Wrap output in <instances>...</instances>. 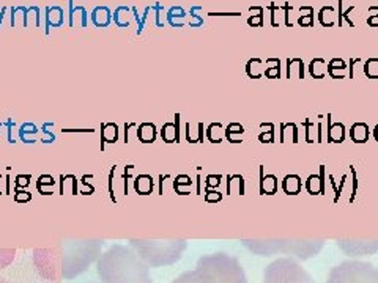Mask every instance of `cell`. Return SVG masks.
<instances>
[{
  "mask_svg": "<svg viewBox=\"0 0 378 283\" xmlns=\"http://www.w3.org/2000/svg\"><path fill=\"white\" fill-rule=\"evenodd\" d=\"M270 10H271V25H273V27H279V21H277V11H279V7H277L274 2H271Z\"/></svg>",
  "mask_w": 378,
  "mask_h": 283,
  "instance_id": "74e56055",
  "label": "cell"
},
{
  "mask_svg": "<svg viewBox=\"0 0 378 283\" xmlns=\"http://www.w3.org/2000/svg\"><path fill=\"white\" fill-rule=\"evenodd\" d=\"M326 61L323 58H314L309 63V73L314 79H323L326 77L328 71H326Z\"/></svg>",
  "mask_w": 378,
  "mask_h": 283,
  "instance_id": "ffe728a7",
  "label": "cell"
},
{
  "mask_svg": "<svg viewBox=\"0 0 378 283\" xmlns=\"http://www.w3.org/2000/svg\"><path fill=\"white\" fill-rule=\"evenodd\" d=\"M161 137L164 142L173 143L178 142V123H166L161 129Z\"/></svg>",
  "mask_w": 378,
  "mask_h": 283,
  "instance_id": "d4e9b609",
  "label": "cell"
},
{
  "mask_svg": "<svg viewBox=\"0 0 378 283\" xmlns=\"http://www.w3.org/2000/svg\"><path fill=\"white\" fill-rule=\"evenodd\" d=\"M63 25V10L60 7H47L46 8V33H49L51 27Z\"/></svg>",
  "mask_w": 378,
  "mask_h": 283,
  "instance_id": "30bf717a",
  "label": "cell"
},
{
  "mask_svg": "<svg viewBox=\"0 0 378 283\" xmlns=\"http://www.w3.org/2000/svg\"><path fill=\"white\" fill-rule=\"evenodd\" d=\"M261 134L258 136V140L261 143H271L274 142V124L273 123H267V124H261Z\"/></svg>",
  "mask_w": 378,
  "mask_h": 283,
  "instance_id": "836d02e7",
  "label": "cell"
},
{
  "mask_svg": "<svg viewBox=\"0 0 378 283\" xmlns=\"http://www.w3.org/2000/svg\"><path fill=\"white\" fill-rule=\"evenodd\" d=\"M287 79H304V61L298 57L287 60Z\"/></svg>",
  "mask_w": 378,
  "mask_h": 283,
  "instance_id": "8fae6325",
  "label": "cell"
},
{
  "mask_svg": "<svg viewBox=\"0 0 378 283\" xmlns=\"http://www.w3.org/2000/svg\"><path fill=\"white\" fill-rule=\"evenodd\" d=\"M281 142L282 143H297L298 142V128L295 123H282L281 124Z\"/></svg>",
  "mask_w": 378,
  "mask_h": 283,
  "instance_id": "2e32d148",
  "label": "cell"
},
{
  "mask_svg": "<svg viewBox=\"0 0 378 283\" xmlns=\"http://www.w3.org/2000/svg\"><path fill=\"white\" fill-rule=\"evenodd\" d=\"M363 73L369 79H378V58H369L363 66Z\"/></svg>",
  "mask_w": 378,
  "mask_h": 283,
  "instance_id": "d6a6232c",
  "label": "cell"
},
{
  "mask_svg": "<svg viewBox=\"0 0 378 283\" xmlns=\"http://www.w3.org/2000/svg\"><path fill=\"white\" fill-rule=\"evenodd\" d=\"M207 136H208L210 142H213V143H221L222 139L225 137V129L222 128L221 123H213V124H210V128L207 129Z\"/></svg>",
  "mask_w": 378,
  "mask_h": 283,
  "instance_id": "83f0119b",
  "label": "cell"
},
{
  "mask_svg": "<svg viewBox=\"0 0 378 283\" xmlns=\"http://www.w3.org/2000/svg\"><path fill=\"white\" fill-rule=\"evenodd\" d=\"M366 22L370 27H378V7H370L369 8V16H367Z\"/></svg>",
  "mask_w": 378,
  "mask_h": 283,
  "instance_id": "8d00e7d4",
  "label": "cell"
},
{
  "mask_svg": "<svg viewBox=\"0 0 378 283\" xmlns=\"http://www.w3.org/2000/svg\"><path fill=\"white\" fill-rule=\"evenodd\" d=\"M195 269L202 272L210 283H248L240 261L224 252L200 257Z\"/></svg>",
  "mask_w": 378,
  "mask_h": 283,
  "instance_id": "277c9868",
  "label": "cell"
},
{
  "mask_svg": "<svg viewBox=\"0 0 378 283\" xmlns=\"http://www.w3.org/2000/svg\"><path fill=\"white\" fill-rule=\"evenodd\" d=\"M301 184H303V181H301V176L298 175H287L282 181V187L285 194L288 195H297L301 191Z\"/></svg>",
  "mask_w": 378,
  "mask_h": 283,
  "instance_id": "9a60e30c",
  "label": "cell"
},
{
  "mask_svg": "<svg viewBox=\"0 0 378 283\" xmlns=\"http://www.w3.org/2000/svg\"><path fill=\"white\" fill-rule=\"evenodd\" d=\"M101 239H65L52 247L34 250L37 272L46 280L74 278L100 258Z\"/></svg>",
  "mask_w": 378,
  "mask_h": 283,
  "instance_id": "6da1fadb",
  "label": "cell"
},
{
  "mask_svg": "<svg viewBox=\"0 0 378 283\" xmlns=\"http://www.w3.org/2000/svg\"><path fill=\"white\" fill-rule=\"evenodd\" d=\"M90 19L98 28H104L112 22V13L107 7H96L90 14Z\"/></svg>",
  "mask_w": 378,
  "mask_h": 283,
  "instance_id": "9c48e42d",
  "label": "cell"
},
{
  "mask_svg": "<svg viewBox=\"0 0 378 283\" xmlns=\"http://www.w3.org/2000/svg\"><path fill=\"white\" fill-rule=\"evenodd\" d=\"M322 239H312V241H248L244 239L243 245L248 247L251 252L260 255V257H271L285 254L290 257H297L300 260H309L315 257L323 247Z\"/></svg>",
  "mask_w": 378,
  "mask_h": 283,
  "instance_id": "5b68a950",
  "label": "cell"
},
{
  "mask_svg": "<svg viewBox=\"0 0 378 283\" xmlns=\"http://www.w3.org/2000/svg\"><path fill=\"white\" fill-rule=\"evenodd\" d=\"M152 186H153L152 176H149V175H139L136 178V191L139 194H150Z\"/></svg>",
  "mask_w": 378,
  "mask_h": 283,
  "instance_id": "4dcf8cb0",
  "label": "cell"
},
{
  "mask_svg": "<svg viewBox=\"0 0 378 283\" xmlns=\"http://www.w3.org/2000/svg\"><path fill=\"white\" fill-rule=\"evenodd\" d=\"M306 189L309 194H322L323 191V169L320 175H309L306 181Z\"/></svg>",
  "mask_w": 378,
  "mask_h": 283,
  "instance_id": "603a6c76",
  "label": "cell"
},
{
  "mask_svg": "<svg viewBox=\"0 0 378 283\" xmlns=\"http://www.w3.org/2000/svg\"><path fill=\"white\" fill-rule=\"evenodd\" d=\"M339 247L342 250L352 255V257H363L369 255L378 250V241H347V239H340L337 241Z\"/></svg>",
  "mask_w": 378,
  "mask_h": 283,
  "instance_id": "ba28073f",
  "label": "cell"
},
{
  "mask_svg": "<svg viewBox=\"0 0 378 283\" xmlns=\"http://www.w3.org/2000/svg\"><path fill=\"white\" fill-rule=\"evenodd\" d=\"M345 139V128L342 123H331L328 126V140L334 142V143H340Z\"/></svg>",
  "mask_w": 378,
  "mask_h": 283,
  "instance_id": "cb8c5ba5",
  "label": "cell"
},
{
  "mask_svg": "<svg viewBox=\"0 0 378 283\" xmlns=\"http://www.w3.org/2000/svg\"><path fill=\"white\" fill-rule=\"evenodd\" d=\"M336 11L333 7H323L320 11H318V22L323 25V27H333L336 24Z\"/></svg>",
  "mask_w": 378,
  "mask_h": 283,
  "instance_id": "44dd1931",
  "label": "cell"
},
{
  "mask_svg": "<svg viewBox=\"0 0 378 283\" xmlns=\"http://www.w3.org/2000/svg\"><path fill=\"white\" fill-rule=\"evenodd\" d=\"M246 73L251 79H260L264 77L265 74V66H264V61L260 58H251L246 63Z\"/></svg>",
  "mask_w": 378,
  "mask_h": 283,
  "instance_id": "e0dca14e",
  "label": "cell"
},
{
  "mask_svg": "<svg viewBox=\"0 0 378 283\" xmlns=\"http://www.w3.org/2000/svg\"><path fill=\"white\" fill-rule=\"evenodd\" d=\"M0 283H7V281H5V278H4V277H0Z\"/></svg>",
  "mask_w": 378,
  "mask_h": 283,
  "instance_id": "7bdbcfd3",
  "label": "cell"
},
{
  "mask_svg": "<svg viewBox=\"0 0 378 283\" xmlns=\"http://www.w3.org/2000/svg\"><path fill=\"white\" fill-rule=\"evenodd\" d=\"M260 187L261 194H274L277 187V178L274 175H264L260 176Z\"/></svg>",
  "mask_w": 378,
  "mask_h": 283,
  "instance_id": "f1b7e54d",
  "label": "cell"
},
{
  "mask_svg": "<svg viewBox=\"0 0 378 283\" xmlns=\"http://www.w3.org/2000/svg\"><path fill=\"white\" fill-rule=\"evenodd\" d=\"M103 283H153L150 268L134 252L133 247L115 244L96 263Z\"/></svg>",
  "mask_w": 378,
  "mask_h": 283,
  "instance_id": "7a4b0ae2",
  "label": "cell"
},
{
  "mask_svg": "<svg viewBox=\"0 0 378 283\" xmlns=\"http://www.w3.org/2000/svg\"><path fill=\"white\" fill-rule=\"evenodd\" d=\"M137 137L143 143H152L156 139V128L153 123H142L137 129Z\"/></svg>",
  "mask_w": 378,
  "mask_h": 283,
  "instance_id": "ac0fdd59",
  "label": "cell"
},
{
  "mask_svg": "<svg viewBox=\"0 0 378 283\" xmlns=\"http://www.w3.org/2000/svg\"><path fill=\"white\" fill-rule=\"evenodd\" d=\"M281 60L279 58H268L267 61H265V77H268V79H279L281 77Z\"/></svg>",
  "mask_w": 378,
  "mask_h": 283,
  "instance_id": "7402d4cb",
  "label": "cell"
},
{
  "mask_svg": "<svg viewBox=\"0 0 378 283\" xmlns=\"http://www.w3.org/2000/svg\"><path fill=\"white\" fill-rule=\"evenodd\" d=\"M264 283H315V280L297 260L284 257L267 266Z\"/></svg>",
  "mask_w": 378,
  "mask_h": 283,
  "instance_id": "8992f818",
  "label": "cell"
},
{
  "mask_svg": "<svg viewBox=\"0 0 378 283\" xmlns=\"http://www.w3.org/2000/svg\"><path fill=\"white\" fill-rule=\"evenodd\" d=\"M207 179H208V181H207V182H208V186H211L213 182H215V186H216V184H219V179H221V176H219V175H216V176L210 175V176H208Z\"/></svg>",
  "mask_w": 378,
  "mask_h": 283,
  "instance_id": "ab89813d",
  "label": "cell"
},
{
  "mask_svg": "<svg viewBox=\"0 0 378 283\" xmlns=\"http://www.w3.org/2000/svg\"><path fill=\"white\" fill-rule=\"evenodd\" d=\"M129 247L143 260L149 268H161L177 263L186 250L188 242L185 239L152 241V239H129Z\"/></svg>",
  "mask_w": 378,
  "mask_h": 283,
  "instance_id": "3957f363",
  "label": "cell"
},
{
  "mask_svg": "<svg viewBox=\"0 0 378 283\" xmlns=\"http://www.w3.org/2000/svg\"><path fill=\"white\" fill-rule=\"evenodd\" d=\"M347 70H348V66L342 58H333L326 66L328 74H330L333 79H343L345 76H347Z\"/></svg>",
  "mask_w": 378,
  "mask_h": 283,
  "instance_id": "7c38bea8",
  "label": "cell"
},
{
  "mask_svg": "<svg viewBox=\"0 0 378 283\" xmlns=\"http://www.w3.org/2000/svg\"><path fill=\"white\" fill-rule=\"evenodd\" d=\"M300 27H312L314 25V8L312 7H301L300 8V16L297 19Z\"/></svg>",
  "mask_w": 378,
  "mask_h": 283,
  "instance_id": "4316f807",
  "label": "cell"
},
{
  "mask_svg": "<svg viewBox=\"0 0 378 283\" xmlns=\"http://www.w3.org/2000/svg\"><path fill=\"white\" fill-rule=\"evenodd\" d=\"M221 198V194L219 192H215V194H213V192H208L207 194V200H208V202H211V200H219Z\"/></svg>",
  "mask_w": 378,
  "mask_h": 283,
  "instance_id": "60d3db41",
  "label": "cell"
},
{
  "mask_svg": "<svg viewBox=\"0 0 378 283\" xmlns=\"http://www.w3.org/2000/svg\"><path fill=\"white\" fill-rule=\"evenodd\" d=\"M373 137H375V140L378 142V124H376L375 129H373Z\"/></svg>",
  "mask_w": 378,
  "mask_h": 283,
  "instance_id": "b9f144b4",
  "label": "cell"
},
{
  "mask_svg": "<svg viewBox=\"0 0 378 283\" xmlns=\"http://www.w3.org/2000/svg\"><path fill=\"white\" fill-rule=\"evenodd\" d=\"M326 283H378V268L358 260L342 261L333 268Z\"/></svg>",
  "mask_w": 378,
  "mask_h": 283,
  "instance_id": "52a82bcc",
  "label": "cell"
},
{
  "mask_svg": "<svg viewBox=\"0 0 378 283\" xmlns=\"http://www.w3.org/2000/svg\"><path fill=\"white\" fill-rule=\"evenodd\" d=\"M172 283H210V281L202 272L194 269V271H186L182 275H178Z\"/></svg>",
  "mask_w": 378,
  "mask_h": 283,
  "instance_id": "5bb4252c",
  "label": "cell"
},
{
  "mask_svg": "<svg viewBox=\"0 0 378 283\" xmlns=\"http://www.w3.org/2000/svg\"><path fill=\"white\" fill-rule=\"evenodd\" d=\"M243 134H244V128L240 123H230L225 129V137L232 143H240Z\"/></svg>",
  "mask_w": 378,
  "mask_h": 283,
  "instance_id": "484cf974",
  "label": "cell"
},
{
  "mask_svg": "<svg viewBox=\"0 0 378 283\" xmlns=\"http://www.w3.org/2000/svg\"><path fill=\"white\" fill-rule=\"evenodd\" d=\"M350 137L355 143H366L369 139V126L366 123H355L350 128Z\"/></svg>",
  "mask_w": 378,
  "mask_h": 283,
  "instance_id": "4fadbf2b",
  "label": "cell"
},
{
  "mask_svg": "<svg viewBox=\"0 0 378 283\" xmlns=\"http://www.w3.org/2000/svg\"><path fill=\"white\" fill-rule=\"evenodd\" d=\"M101 136H103V140L107 142V143H112L119 139V128L117 124L113 123H107L103 126V131H101Z\"/></svg>",
  "mask_w": 378,
  "mask_h": 283,
  "instance_id": "1f68e13d",
  "label": "cell"
},
{
  "mask_svg": "<svg viewBox=\"0 0 378 283\" xmlns=\"http://www.w3.org/2000/svg\"><path fill=\"white\" fill-rule=\"evenodd\" d=\"M16 250L14 248H0V269L10 266L14 260Z\"/></svg>",
  "mask_w": 378,
  "mask_h": 283,
  "instance_id": "e575fe53",
  "label": "cell"
},
{
  "mask_svg": "<svg viewBox=\"0 0 378 283\" xmlns=\"http://www.w3.org/2000/svg\"><path fill=\"white\" fill-rule=\"evenodd\" d=\"M186 139L191 143H197L203 139V124L202 123H186Z\"/></svg>",
  "mask_w": 378,
  "mask_h": 283,
  "instance_id": "d6986e66",
  "label": "cell"
},
{
  "mask_svg": "<svg viewBox=\"0 0 378 283\" xmlns=\"http://www.w3.org/2000/svg\"><path fill=\"white\" fill-rule=\"evenodd\" d=\"M292 5L290 4H285L284 5V19H285V25L287 27H292L293 25V22H292V19H290V14H292Z\"/></svg>",
  "mask_w": 378,
  "mask_h": 283,
  "instance_id": "f35d334b",
  "label": "cell"
},
{
  "mask_svg": "<svg viewBox=\"0 0 378 283\" xmlns=\"http://www.w3.org/2000/svg\"><path fill=\"white\" fill-rule=\"evenodd\" d=\"M306 140L309 142V143H312V142H314V140H317L315 139V134H317V132H318V134H320V132H322V129H315V124L314 123H312V121H306Z\"/></svg>",
  "mask_w": 378,
  "mask_h": 283,
  "instance_id": "d590c367",
  "label": "cell"
},
{
  "mask_svg": "<svg viewBox=\"0 0 378 283\" xmlns=\"http://www.w3.org/2000/svg\"><path fill=\"white\" fill-rule=\"evenodd\" d=\"M249 11H251V16L248 18V24L251 27H264V24H265V21H264L265 10L261 7H251Z\"/></svg>",
  "mask_w": 378,
  "mask_h": 283,
  "instance_id": "f546056e",
  "label": "cell"
}]
</instances>
